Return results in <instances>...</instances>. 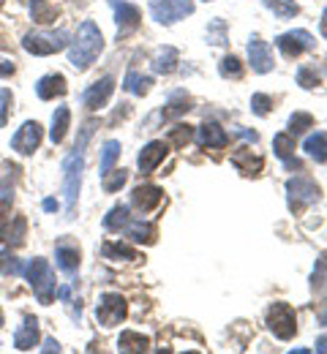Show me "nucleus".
Listing matches in <instances>:
<instances>
[{
	"instance_id": "obj_1",
	"label": "nucleus",
	"mask_w": 327,
	"mask_h": 354,
	"mask_svg": "<svg viewBox=\"0 0 327 354\" xmlns=\"http://www.w3.org/2000/svg\"><path fill=\"white\" fill-rule=\"evenodd\" d=\"M104 49V36L98 30V25L85 19L77 30V39L71 41V49H68V63L77 68V71H88L93 66V60L101 55Z\"/></svg>"
},
{
	"instance_id": "obj_2",
	"label": "nucleus",
	"mask_w": 327,
	"mask_h": 354,
	"mask_svg": "<svg viewBox=\"0 0 327 354\" xmlns=\"http://www.w3.org/2000/svg\"><path fill=\"white\" fill-rule=\"evenodd\" d=\"M82 172H85V147L74 145L68 158L63 161V194H66V218L77 216V199L82 188Z\"/></svg>"
},
{
	"instance_id": "obj_3",
	"label": "nucleus",
	"mask_w": 327,
	"mask_h": 354,
	"mask_svg": "<svg viewBox=\"0 0 327 354\" xmlns=\"http://www.w3.org/2000/svg\"><path fill=\"white\" fill-rule=\"evenodd\" d=\"M25 278H28V283H30V289H33V295L39 297V303L41 306H49L52 300H55V272H52V267H49L47 259H33L30 265L25 267Z\"/></svg>"
},
{
	"instance_id": "obj_4",
	"label": "nucleus",
	"mask_w": 327,
	"mask_h": 354,
	"mask_svg": "<svg viewBox=\"0 0 327 354\" xmlns=\"http://www.w3.org/2000/svg\"><path fill=\"white\" fill-rule=\"evenodd\" d=\"M286 194H289V210L297 216V213H303L308 205H314V202H319V196H322V191H319V185H317V180L308 175H297L292 177L289 183H286Z\"/></svg>"
},
{
	"instance_id": "obj_5",
	"label": "nucleus",
	"mask_w": 327,
	"mask_h": 354,
	"mask_svg": "<svg viewBox=\"0 0 327 354\" xmlns=\"http://www.w3.org/2000/svg\"><path fill=\"white\" fill-rule=\"evenodd\" d=\"M68 44H71L68 30H55V33H25V39H22V49L30 52V55H39V57L55 55V52L66 49Z\"/></svg>"
},
{
	"instance_id": "obj_6",
	"label": "nucleus",
	"mask_w": 327,
	"mask_h": 354,
	"mask_svg": "<svg viewBox=\"0 0 327 354\" xmlns=\"http://www.w3.org/2000/svg\"><path fill=\"white\" fill-rule=\"evenodd\" d=\"M194 14V0H150V17L158 25H175Z\"/></svg>"
},
{
	"instance_id": "obj_7",
	"label": "nucleus",
	"mask_w": 327,
	"mask_h": 354,
	"mask_svg": "<svg viewBox=\"0 0 327 354\" xmlns=\"http://www.w3.org/2000/svg\"><path fill=\"white\" fill-rule=\"evenodd\" d=\"M268 330L279 338V341H292L297 333V316L292 306L286 303H273V308L268 310Z\"/></svg>"
},
{
	"instance_id": "obj_8",
	"label": "nucleus",
	"mask_w": 327,
	"mask_h": 354,
	"mask_svg": "<svg viewBox=\"0 0 327 354\" xmlns=\"http://www.w3.org/2000/svg\"><path fill=\"white\" fill-rule=\"evenodd\" d=\"M126 313H129L126 297H120L118 292L101 295V300H98V306H95V319H98L101 327H115V324H120V322L126 319Z\"/></svg>"
},
{
	"instance_id": "obj_9",
	"label": "nucleus",
	"mask_w": 327,
	"mask_h": 354,
	"mask_svg": "<svg viewBox=\"0 0 327 354\" xmlns=\"http://www.w3.org/2000/svg\"><path fill=\"white\" fill-rule=\"evenodd\" d=\"M41 123H36V120H28V123H22L17 133L11 136V150L14 153H19V156H33L36 150H39V145H41Z\"/></svg>"
},
{
	"instance_id": "obj_10",
	"label": "nucleus",
	"mask_w": 327,
	"mask_h": 354,
	"mask_svg": "<svg viewBox=\"0 0 327 354\" xmlns=\"http://www.w3.org/2000/svg\"><path fill=\"white\" fill-rule=\"evenodd\" d=\"M276 44H279L281 55L283 57H300L303 52H308V49H314L317 46V39L308 33V30H289V33H283L276 39Z\"/></svg>"
},
{
	"instance_id": "obj_11",
	"label": "nucleus",
	"mask_w": 327,
	"mask_h": 354,
	"mask_svg": "<svg viewBox=\"0 0 327 354\" xmlns=\"http://www.w3.org/2000/svg\"><path fill=\"white\" fill-rule=\"evenodd\" d=\"M112 93H115V77H101L98 82H93L91 88L82 93V104H85V109H104L106 104H109V98H112Z\"/></svg>"
},
{
	"instance_id": "obj_12",
	"label": "nucleus",
	"mask_w": 327,
	"mask_h": 354,
	"mask_svg": "<svg viewBox=\"0 0 327 354\" xmlns=\"http://www.w3.org/2000/svg\"><path fill=\"white\" fill-rule=\"evenodd\" d=\"M109 6L115 8V22H118V33H131L142 25V11L134 3L126 0H109Z\"/></svg>"
},
{
	"instance_id": "obj_13",
	"label": "nucleus",
	"mask_w": 327,
	"mask_h": 354,
	"mask_svg": "<svg viewBox=\"0 0 327 354\" xmlns=\"http://www.w3.org/2000/svg\"><path fill=\"white\" fill-rule=\"evenodd\" d=\"M248 63H251V68H254L256 74H270L273 66H276L270 46H268V41H262L259 36H254V39L248 41Z\"/></svg>"
},
{
	"instance_id": "obj_14",
	"label": "nucleus",
	"mask_w": 327,
	"mask_h": 354,
	"mask_svg": "<svg viewBox=\"0 0 327 354\" xmlns=\"http://www.w3.org/2000/svg\"><path fill=\"white\" fill-rule=\"evenodd\" d=\"M55 262L66 275H74L80 270V245L68 237H60L55 245Z\"/></svg>"
},
{
	"instance_id": "obj_15",
	"label": "nucleus",
	"mask_w": 327,
	"mask_h": 354,
	"mask_svg": "<svg viewBox=\"0 0 327 354\" xmlns=\"http://www.w3.org/2000/svg\"><path fill=\"white\" fill-rule=\"evenodd\" d=\"M167 153H169L167 142H150V145H144V147H142V153L137 156V164H140L142 175L156 172V169H158V164L167 158Z\"/></svg>"
},
{
	"instance_id": "obj_16",
	"label": "nucleus",
	"mask_w": 327,
	"mask_h": 354,
	"mask_svg": "<svg viewBox=\"0 0 327 354\" xmlns=\"http://www.w3.org/2000/svg\"><path fill=\"white\" fill-rule=\"evenodd\" d=\"M232 167L240 172V175L256 177L259 172H262V167H265V158L256 156V153H251V147H240V150H234L232 153Z\"/></svg>"
},
{
	"instance_id": "obj_17",
	"label": "nucleus",
	"mask_w": 327,
	"mask_h": 354,
	"mask_svg": "<svg viewBox=\"0 0 327 354\" xmlns=\"http://www.w3.org/2000/svg\"><path fill=\"white\" fill-rule=\"evenodd\" d=\"M161 199H164V191H161L158 185H137V188L131 191V205H134L140 213L156 210V207L161 205Z\"/></svg>"
},
{
	"instance_id": "obj_18",
	"label": "nucleus",
	"mask_w": 327,
	"mask_h": 354,
	"mask_svg": "<svg viewBox=\"0 0 327 354\" xmlns=\"http://www.w3.org/2000/svg\"><path fill=\"white\" fill-rule=\"evenodd\" d=\"M36 344H39V319L36 316H25V322L14 333V346L19 352H30Z\"/></svg>"
},
{
	"instance_id": "obj_19",
	"label": "nucleus",
	"mask_w": 327,
	"mask_h": 354,
	"mask_svg": "<svg viewBox=\"0 0 327 354\" xmlns=\"http://www.w3.org/2000/svg\"><path fill=\"white\" fill-rule=\"evenodd\" d=\"M36 93H39L41 101H55V98L66 95V93H68L66 77H63V74H47V77H41L39 85H36Z\"/></svg>"
},
{
	"instance_id": "obj_20",
	"label": "nucleus",
	"mask_w": 327,
	"mask_h": 354,
	"mask_svg": "<svg viewBox=\"0 0 327 354\" xmlns=\"http://www.w3.org/2000/svg\"><path fill=\"white\" fill-rule=\"evenodd\" d=\"M101 257L104 259H112V262H140V251L126 245V243H115V240H106L101 245Z\"/></svg>"
},
{
	"instance_id": "obj_21",
	"label": "nucleus",
	"mask_w": 327,
	"mask_h": 354,
	"mask_svg": "<svg viewBox=\"0 0 327 354\" xmlns=\"http://www.w3.org/2000/svg\"><path fill=\"white\" fill-rule=\"evenodd\" d=\"M227 142H230V133L224 131L218 123H205L202 129H199V145L202 147H227Z\"/></svg>"
},
{
	"instance_id": "obj_22",
	"label": "nucleus",
	"mask_w": 327,
	"mask_h": 354,
	"mask_svg": "<svg viewBox=\"0 0 327 354\" xmlns=\"http://www.w3.org/2000/svg\"><path fill=\"white\" fill-rule=\"evenodd\" d=\"M180 63V52L175 46H161L158 55L153 57V71L156 74H172Z\"/></svg>"
},
{
	"instance_id": "obj_23",
	"label": "nucleus",
	"mask_w": 327,
	"mask_h": 354,
	"mask_svg": "<svg viewBox=\"0 0 327 354\" xmlns=\"http://www.w3.org/2000/svg\"><path fill=\"white\" fill-rule=\"evenodd\" d=\"M68 123H71V109L68 106H57L52 115V129H49V139L52 145H60L68 133Z\"/></svg>"
},
{
	"instance_id": "obj_24",
	"label": "nucleus",
	"mask_w": 327,
	"mask_h": 354,
	"mask_svg": "<svg viewBox=\"0 0 327 354\" xmlns=\"http://www.w3.org/2000/svg\"><path fill=\"white\" fill-rule=\"evenodd\" d=\"M126 234L134 240V243H144V245H153L158 240V226L150 221H137L126 226Z\"/></svg>"
},
{
	"instance_id": "obj_25",
	"label": "nucleus",
	"mask_w": 327,
	"mask_h": 354,
	"mask_svg": "<svg viewBox=\"0 0 327 354\" xmlns=\"http://www.w3.org/2000/svg\"><path fill=\"white\" fill-rule=\"evenodd\" d=\"M25 232H28L25 216H17L8 226L0 229V240H3L8 248H11V245H22V243H25Z\"/></svg>"
},
{
	"instance_id": "obj_26",
	"label": "nucleus",
	"mask_w": 327,
	"mask_h": 354,
	"mask_svg": "<svg viewBox=\"0 0 327 354\" xmlns=\"http://www.w3.org/2000/svg\"><path fill=\"white\" fill-rule=\"evenodd\" d=\"M147 346H150V338L147 335H142V333H134V330H123L120 333V338H118V349L120 352H147Z\"/></svg>"
},
{
	"instance_id": "obj_27",
	"label": "nucleus",
	"mask_w": 327,
	"mask_h": 354,
	"mask_svg": "<svg viewBox=\"0 0 327 354\" xmlns=\"http://www.w3.org/2000/svg\"><path fill=\"white\" fill-rule=\"evenodd\" d=\"M19 177H22V169L17 164H11V161L0 164V196H11Z\"/></svg>"
},
{
	"instance_id": "obj_28",
	"label": "nucleus",
	"mask_w": 327,
	"mask_h": 354,
	"mask_svg": "<svg viewBox=\"0 0 327 354\" xmlns=\"http://www.w3.org/2000/svg\"><path fill=\"white\" fill-rule=\"evenodd\" d=\"M129 223H131V218H129V207H126V205H115V207L104 216V229H106V232H123Z\"/></svg>"
},
{
	"instance_id": "obj_29",
	"label": "nucleus",
	"mask_w": 327,
	"mask_h": 354,
	"mask_svg": "<svg viewBox=\"0 0 327 354\" xmlns=\"http://www.w3.org/2000/svg\"><path fill=\"white\" fill-rule=\"evenodd\" d=\"M306 153L311 156V158H317L319 164H325L327 161V131H317L311 133L308 139H306Z\"/></svg>"
},
{
	"instance_id": "obj_30",
	"label": "nucleus",
	"mask_w": 327,
	"mask_h": 354,
	"mask_svg": "<svg viewBox=\"0 0 327 354\" xmlns=\"http://www.w3.org/2000/svg\"><path fill=\"white\" fill-rule=\"evenodd\" d=\"M120 142L118 139H109V142H104V147H101V161H98V169H101V175H106L112 167H115V161L120 158Z\"/></svg>"
},
{
	"instance_id": "obj_31",
	"label": "nucleus",
	"mask_w": 327,
	"mask_h": 354,
	"mask_svg": "<svg viewBox=\"0 0 327 354\" xmlns=\"http://www.w3.org/2000/svg\"><path fill=\"white\" fill-rule=\"evenodd\" d=\"M30 17L39 25H52L57 19V8L49 6L47 0H30Z\"/></svg>"
},
{
	"instance_id": "obj_32",
	"label": "nucleus",
	"mask_w": 327,
	"mask_h": 354,
	"mask_svg": "<svg viewBox=\"0 0 327 354\" xmlns=\"http://www.w3.org/2000/svg\"><path fill=\"white\" fill-rule=\"evenodd\" d=\"M273 150H276V156L283 164L295 161V136L292 133H276L273 136Z\"/></svg>"
},
{
	"instance_id": "obj_33",
	"label": "nucleus",
	"mask_w": 327,
	"mask_h": 354,
	"mask_svg": "<svg viewBox=\"0 0 327 354\" xmlns=\"http://www.w3.org/2000/svg\"><path fill=\"white\" fill-rule=\"evenodd\" d=\"M123 88L129 90V93H134V95H147L150 88H153V77H142L137 71H129Z\"/></svg>"
},
{
	"instance_id": "obj_34",
	"label": "nucleus",
	"mask_w": 327,
	"mask_h": 354,
	"mask_svg": "<svg viewBox=\"0 0 327 354\" xmlns=\"http://www.w3.org/2000/svg\"><path fill=\"white\" fill-rule=\"evenodd\" d=\"M188 109V95L186 93H172V101H169V106L161 112V120H175V118H180V115H186Z\"/></svg>"
},
{
	"instance_id": "obj_35",
	"label": "nucleus",
	"mask_w": 327,
	"mask_h": 354,
	"mask_svg": "<svg viewBox=\"0 0 327 354\" xmlns=\"http://www.w3.org/2000/svg\"><path fill=\"white\" fill-rule=\"evenodd\" d=\"M279 19H292V17H297L300 14V6L295 3V0H262Z\"/></svg>"
},
{
	"instance_id": "obj_36",
	"label": "nucleus",
	"mask_w": 327,
	"mask_h": 354,
	"mask_svg": "<svg viewBox=\"0 0 327 354\" xmlns=\"http://www.w3.org/2000/svg\"><path fill=\"white\" fill-rule=\"evenodd\" d=\"M308 129H314V115H308V112H295V115L289 118V133H292V136L306 133Z\"/></svg>"
},
{
	"instance_id": "obj_37",
	"label": "nucleus",
	"mask_w": 327,
	"mask_h": 354,
	"mask_svg": "<svg viewBox=\"0 0 327 354\" xmlns=\"http://www.w3.org/2000/svg\"><path fill=\"white\" fill-rule=\"evenodd\" d=\"M22 272H25V267L19 265V259L11 254V248L0 251V275H22Z\"/></svg>"
},
{
	"instance_id": "obj_38",
	"label": "nucleus",
	"mask_w": 327,
	"mask_h": 354,
	"mask_svg": "<svg viewBox=\"0 0 327 354\" xmlns=\"http://www.w3.org/2000/svg\"><path fill=\"white\" fill-rule=\"evenodd\" d=\"M218 71H221V77H227V80H240L243 77V63L234 57V55H227L221 63H218Z\"/></svg>"
},
{
	"instance_id": "obj_39",
	"label": "nucleus",
	"mask_w": 327,
	"mask_h": 354,
	"mask_svg": "<svg viewBox=\"0 0 327 354\" xmlns=\"http://www.w3.org/2000/svg\"><path fill=\"white\" fill-rule=\"evenodd\" d=\"M126 180H129V172H126V169H109V172L104 175V191H106V194H115V191H120V188L126 185Z\"/></svg>"
},
{
	"instance_id": "obj_40",
	"label": "nucleus",
	"mask_w": 327,
	"mask_h": 354,
	"mask_svg": "<svg viewBox=\"0 0 327 354\" xmlns=\"http://www.w3.org/2000/svg\"><path fill=\"white\" fill-rule=\"evenodd\" d=\"M297 85L306 90H314L319 85V71L311 68V66H300V68H297Z\"/></svg>"
},
{
	"instance_id": "obj_41",
	"label": "nucleus",
	"mask_w": 327,
	"mask_h": 354,
	"mask_svg": "<svg viewBox=\"0 0 327 354\" xmlns=\"http://www.w3.org/2000/svg\"><path fill=\"white\" fill-rule=\"evenodd\" d=\"M270 109H273V98L270 95H265V93H254L251 95V112L254 115L265 118V115H270Z\"/></svg>"
},
{
	"instance_id": "obj_42",
	"label": "nucleus",
	"mask_w": 327,
	"mask_h": 354,
	"mask_svg": "<svg viewBox=\"0 0 327 354\" xmlns=\"http://www.w3.org/2000/svg\"><path fill=\"white\" fill-rule=\"evenodd\" d=\"M227 22L224 19H216V22H210L207 25V41L210 44H227Z\"/></svg>"
},
{
	"instance_id": "obj_43",
	"label": "nucleus",
	"mask_w": 327,
	"mask_h": 354,
	"mask_svg": "<svg viewBox=\"0 0 327 354\" xmlns=\"http://www.w3.org/2000/svg\"><path fill=\"white\" fill-rule=\"evenodd\" d=\"M191 136H194V129H191V126H175V129L169 131V142H172L175 147H186L188 142H191Z\"/></svg>"
},
{
	"instance_id": "obj_44",
	"label": "nucleus",
	"mask_w": 327,
	"mask_h": 354,
	"mask_svg": "<svg viewBox=\"0 0 327 354\" xmlns=\"http://www.w3.org/2000/svg\"><path fill=\"white\" fill-rule=\"evenodd\" d=\"M11 104H14V98H11V90H0V129L8 123V115H11Z\"/></svg>"
},
{
	"instance_id": "obj_45",
	"label": "nucleus",
	"mask_w": 327,
	"mask_h": 354,
	"mask_svg": "<svg viewBox=\"0 0 327 354\" xmlns=\"http://www.w3.org/2000/svg\"><path fill=\"white\" fill-rule=\"evenodd\" d=\"M325 275H327V251L317 259V267H314V278H311V281H314L317 289L325 283Z\"/></svg>"
},
{
	"instance_id": "obj_46",
	"label": "nucleus",
	"mask_w": 327,
	"mask_h": 354,
	"mask_svg": "<svg viewBox=\"0 0 327 354\" xmlns=\"http://www.w3.org/2000/svg\"><path fill=\"white\" fill-rule=\"evenodd\" d=\"M11 221V202L8 196H0V229Z\"/></svg>"
},
{
	"instance_id": "obj_47",
	"label": "nucleus",
	"mask_w": 327,
	"mask_h": 354,
	"mask_svg": "<svg viewBox=\"0 0 327 354\" xmlns=\"http://www.w3.org/2000/svg\"><path fill=\"white\" fill-rule=\"evenodd\" d=\"M14 71H17V66H14L11 60L0 57V80H8V77H14Z\"/></svg>"
},
{
	"instance_id": "obj_48",
	"label": "nucleus",
	"mask_w": 327,
	"mask_h": 354,
	"mask_svg": "<svg viewBox=\"0 0 327 354\" xmlns=\"http://www.w3.org/2000/svg\"><path fill=\"white\" fill-rule=\"evenodd\" d=\"M41 352H60V344H57L55 338H47L44 346H41Z\"/></svg>"
},
{
	"instance_id": "obj_49",
	"label": "nucleus",
	"mask_w": 327,
	"mask_h": 354,
	"mask_svg": "<svg viewBox=\"0 0 327 354\" xmlns=\"http://www.w3.org/2000/svg\"><path fill=\"white\" fill-rule=\"evenodd\" d=\"M41 207H44L47 213H57V207H60V205H57L55 199H44V205H41Z\"/></svg>"
},
{
	"instance_id": "obj_50",
	"label": "nucleus",
	"mask_w": 327,
	"mask_h": 354,
	"mask_svg": "<svg viewBox=\"0 0 327 354\" xmlns=\"http://www.w3.org/2000/svg\"><path fill=\"white\" fill-rule=\"evenodd\" d=\"M322 36L327 39V8H325V14H322Z\"/></svg>"
},
{
	"instance_id": "obj_51",
	"label": "nucleus",
	"mask_w": 327,
	"mask_h": 354,
	"mask_svg": "<svg viewBox=\"0 0 327 354\" xmlns=\"http://www.w3.org/2000/svg\"><path fill=\"white\" fill-rule=\"evenodd\" d=\"M8 39H6V36H3V33H0V49H8Z\"/></svg>"
},
{
	"instance_id": "obj_52",
	"label": "nucleus",
	"mask_w": 327,
	"mask_h": 354,
	"mask_svg": "<svg viewBox=\"0 0 327 354\" xmlns=\"http://www.w3.org/2000/svg\"><path fill=\"white\" fill-rule=\"evenodd\" d=\"M319 322H322V324H325V327H327V310H325V313H322V316H319Z\"/></svg>"
},
{
	"instance_id": "obj_53",
	"label": "nucleus",
	"mask_w": 327,
	"mask_h": 354,
	"mask_svg": "<svg viewBox=\"0 0 327 354\" xmlns=\"http://www.w3.org/2000/svg\"><path fill=\"white\" fill-rule=\"evenodd\" d=\"M0 327H3V310H0Z\"/></svg>"
},
{
	"instance_id": "obj_54",
	"label": "nucleus",
	"mask_w": 327,
	"mask_h": 354,
	"mask_svg": "<svg viewBox=\"0 0 327 354\" xmlns=\"http://www.w3.org/2000/svg\"><path fill=\"white\" fill-rule=\"evenodd\" d=\"M0 3H3V0H0Z\"/></svg>"
}]
</instances>
